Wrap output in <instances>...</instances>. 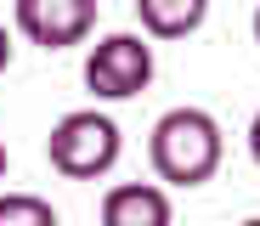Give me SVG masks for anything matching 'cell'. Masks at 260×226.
I'll use <instances>...</instances> for the list:
<instances>
[{"instance_id": "3957f363", "label": "cell", "mask_w": 260, "mask_h": 226, "mask_svg": "<svg viewBox=\"0 0 260 226\" xmlns=\"http://www.w3.org/2000/svg\"><path fill=\"white\" fill-rule=\"evenodd\" d=\"M158 74L153 40L147 34H102L85 51V90L96 102H130L136 90H147Z\"/></svg>"}, {"instance_id": "8fae6325", "label": "cell", "mask_w": 260, "mask_h": 226, "mask_svg": "<svg viewBox=\"0 0 260 226\" xmlns=\"http://www.w3.org/2000/svg\"><path fill=\"white\" fill-rule=\"evenodd\" d=\"M254 45H260V6H254Z\"/></svg>"}, {"instance_id": "9c48e42d", "label": "cell", "mask_w": 260, "mask_h": 226, "mask_svg": "<svg viewBox=\"0 0 260 226\" xmlns=\"http://www.w3.org/2000/svg\"><path fill=\"white\" fill-rule=\"evenodd\" d=\"M249 158H254V164H260V113H254V119H249Z\"/></svg>"}, {"instance_id": "5b68a950", "label": "cell", "mask_w": 260, "mask_h": 226, "mask_svg": "<svg viewBox=\"0 0 260 226\" xmlns=\"http://www.w3.org/2000/svg\"><path fill=\"white\" fill-rule=\"evenodd\" d=\"M102 226H176V204L158 181H119L102 192Z\"/></svg>"}, {"instance_id": "277c9868", "label": "cell", "mask_w": 260, "mask_h": 226, "mask_svg": "<svg viewBox=\"0 0 260 226\" xmlns=\"http://www.w3.org/2000/svg\"><path fill=\"white\" fill-rule=\"evenodd\" d=\"M12 28L40 51H68L91 40L96 0H12Z\"/></svg>"}, {"instance_id": "7a4b0ae2", "label": "cell", "mask_w": 260, "mask_h": 226, "mask_svg": "<svg viewBox=\"0 0 260 226\" xmlns=\"http://www.w3.org/2000/svg\"><path fill=\"white\" fill-rule=\"evenodd\" d=\"M119 153H124V136H119V124H113L108 113H96V108L62 113V119L51 124V136H46V158H51V170L68 175V181H96V175H108V170L119 164Z\"/></svg>"}, {"instance_id": "8992f818", "label": "cell", "mask_w": 260, "mask_h": 226, "mask_svg": "<svg viewBox=\"0 0 260 226\" xmlns=\"http://www.w3.org/2000/svg\"><path fill=\"white\" fill-rule=\"evenodd\" d=\"M136 17L147 40H187L204 28L209 0H136Z\"/></svg>"}, {"instance_id": "6da1fadb", "label": "cell", "mask_w": 260, "mask_h": 226, "mask_svg": "<svg viewBox=\"0 0 260 226\" xmlns=\"http://www.w3.org/2000/svg\"><path fill=\"white\" fill-rule=\"evenodd\" d=\"M147 158H153V175L164 187H204L221 170V158H226L221 119L209 108H170V113H158V124L147 136Z\"/></svg>"}, {"instance_id": "7c38bea8", "label": "cell", "mask_w": 260, "mask_h": 226, "mask_svg": "<svg viewBox=\"0 0 260 226\" xmlns=\"http://www.w3.org/2000/svg\"><path fill=\"white\" fill-rule=\"evenodd\" d=\"M243 226H260V215H249V220H243Z\"/></svg>"}, {"instance_id": "30bf717a", "label": "cell", "mask_w": 260, "mask_h": 226, "mask_svg": "<svg viewBox=\"0 0 260 226\" xmlns=\"http://www.w3.org/2000/svg\"><path fill=\"white\" fill-rule=\"evenodd\" d=\"M6 164H12V158H6V142H0V181H6Z\"/></svg>"}, {"instance_id": "52a82bcc", "label": "cell", "mask_w": 260, "mask_h": 226, "mask_svg": "<svg viewBox=\"0 0 260 226\" xmlns=\"http://www.w3.org/2000/svg\"><path fill=\"white\" fill-rule=\"evenodd\" d=\"M0 226H62L51 198L40 192H0Z\"/></svg>"}, {"instance_id": "ba28073f", "label": "cell", "mask_w": 260, "mask_h": 226, "mask_svg": "<svg viewBox=\"0 0 260 226\" xmlns=\"http://www.w3.org/2000/svg\"><path fill=\"white\" fill-rule=\"evenodd\" d=\"M6 68H12V28L0 23V74H6Z\"/></svg>"}]
</instances>
